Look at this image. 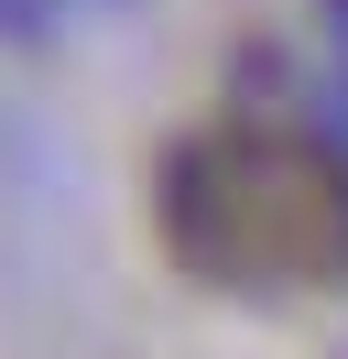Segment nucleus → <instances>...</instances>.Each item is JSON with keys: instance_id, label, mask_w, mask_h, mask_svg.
<instances>
[{"instance_id": "nucleus-1", "label": "nucleus", "mask_w": 348, "mask_h": 359, "mask_svg": "<svg viewBox=\"0 0 348 359\" xmlns=\"http://www.w3.org/2000/svg\"><path fill=\"white\" fill-rule=\"evenodd\" d=\"M163 240L207 283H316L348 262V163L294 131H207L163 163Z\"/></svg>"}, {"instance_id": "nucleus-2", "label": "nucleus", "mask_w": 348, "mask_h": 359, "mask_svg": "<svg viewBox=\"0 0 348 359\" xmlns=\"http://www.w3.org/2000/svg\"><path fill=\"white\" fill-rule=\"evenodd\" d=\"M337 11H348V0H337Z\"/></svg>"}]
</instances>
